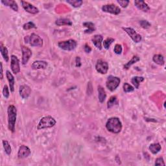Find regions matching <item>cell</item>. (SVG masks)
<instances>
[{
  "label": "cell",
  "mask_w": 166,
  "mask_h": 166,
  "mask_svg": "<svg viewBox=\"0 0 166 166\" xmlns=\"http://www.w3.org/2000/svg\"><path fill=\"white\" fill-rule=\"evenodd\" d=\"M102 11L105 12L112 14L114 15H118L121 12V9L114 4H107L102 7Z\"/></svg>",
  "instance_id": "obj_9"
},
{
  "label": "cell",
  "mask_w": 166,
  "mask_h": 166,
  "mask_svg": "<svg viewBox=\"0 0 166 166\" xmlns=\"http://www.w3.org/2000/svg\"><path fill=\"white\" fill-rule=\"evenodd\" d=\"M21 3L22 7L24 8V10L26 12L32 14V15H36V14L39 12V9L36 7L34 6L33 5L29 3V2L22 1Z\"/></svg>",
  "instance_id": "obj_12"
},
{
  "label": "cell",
  "mask_w": 166,
  "mask_h": 166,
  "mask_svg": "<svg viewBox=\"0 0 166 166\" xmlns=\"http://www.w3.org/2000/svg\"><path fill=\"white\" fill-rule=\"evenodd\" d=\"M55 24L58 26H63V25H68V26H71L73 23L70 20L68 19V18H59L55 21Z\"/></svg>",
  "instance_id": "obj_23"
},
{
  "label": "cell",
  "mask_w": 166,
  "mask_h": 166,
  "mask_svg": "<svg viewBox=\"0 0 166 166\" xmlns=\"http://www.w3.org/2000/svg\"><path fill=\"white\" fill-rule=\"evenodd\" d=\"M2 143H3V148H4L5 152V153L7 155H10L11 154V152H12V148H11V146L10 144H9V142L7 140H3Z\"/></svg>",
  "instance_id": "obj_28"
},
{
  "label": "cell",
  "mask_w": 166,
  "mask_h": 166,
  "mask_svg": "<svg viewBox=\"0 0 166 166\" xmlns=\"http://www.w3.org/2000/svg\"><path fill=\"white\" fill-rule=\"evenodd\" d=\"M3 64L1 62V79H3Z\"/></svg>",
  "instance_id": "obj_41"
},
{
  "label": "cell",
  "mask_w": 166,
  "mask_h": 166,
  "mask_svg": "<svg viewBox=\"0 0 166 166\" xmlns=\"http://www.w3.org/2000/svg\"><path fill=\"white\" fill-rule=\"evenodd\" d=\"M155 165H163L165 166V164L164 162V158L162 157H159L157 158L155 160V163H154Z\"/></svg>",
  "instance_id": "obj_37"
},
{
  "label": "cell",
  "mask_w": 166,
  "mask_h": 166,
  "mask_svg": "<svg viewBox=\"0 0 166 166\" xmlns=\"http://www.w3.org/2000/svg\"><path fill=\"white\" fill-rule=\"evenodd\" d=\"M145 78L144 77H140V76H134L132 78L131 82L133 85V86L135 87V88L139 89L140 83L143 81H144Z\"/></svg>",
  "instance_id": "obj_22"
},
{
  "label": "cell",
  "mask_w": 166,
  "mask_h": 166,
  "mask_svg": "<svg viewBox=\"0 0 166 166\" xmlns=\"http://www.w3.org/2000/svg\"><path fill=\"white\" fill-rule=\"evenodd\" d=\"M91 41L95 47L99 50L102 49V43L103 41V37L101 35H95L91 38Z\"/></svg>",
  "instance_id": "obj_15"
},
{
  "label": "cell",
  "mask_w": 166,
  "mask_h": 166,
  "mask_svg": "<svg viewBox=\"0 0 166 166\" xmlns=\"http://www.w3.org/2000/svg\"><path fill=\"white\" fill-rule=\"evenodd\" d=\"M31 153V151L29 147L26 145H22L20 147L19 150H18V157L20 159L26 158L30 156Z\"/></svg>",
  "instance_id": "obj_13"
},
{
  "label": "cell",
  "mask_w": 166,
  "mask_h": 166,
  "mask_svg": "<svg viewBox=\"0 0 166 166\" xmlns=\"http://www.w3.org/2000/svg\"><path fill=\"white\" fill-rule=\"evenodd\" d=\"M117 3L120 5L121 7H122L123 8H126V7H128L130 2L127 1V0H123V1H121V0H119H119H118Z\"/></svg>",
  "instance_id": "obj_38"
},
{
  "label": "cell",
  "mask_w": 166,
  "mask_h": 166,
  "mask_svg": "<svg viewBox=\"0 0 166 166\" xmlns=\"http://www.w3.org/2000/svg\"><path fill=\"white\" fill-rule=\"evenodd\" d=\"M149 149L152 153L153 154H156L161 151L162 147H161L159 143H154V144H152L150 145Z\"/></svg>",
  "instance_id": "obj_26"
},
{
  "label": "cell",
  "mask_w": 166,
  "mask_h": 166,
  "mask_svg": "<svg viewBox=\"0 0 166 166\" xmlns=\"http://www.w3.org/2000/svg\"><path fill=\"white\" fill-rule=\"evenodd\" d=\"M118 104V99L116 95H113L112 97H110V98L108 101L107 103V108L108 109L111 108L113 107L115 105Z\"/></svg>",
  "instance_id": "obj_29"
},
{
  "label": "cell",
  "mask_w": 166,
  "mask_h": 166,
  "mask_svg": "<svg viewBox=\"0 0 166 166\" xmlns=\"http://www.w3.org/2000/svg\"><path fill=\"white\" fill-rule=\"evenodd\" d=\"M153 61L154 63L158 64L160 66H163L165 64L164 58L162 55L161 54H156L153 57Z\"/></svg>",
  "instance_id": "obj_25"
},
{
  "label": "cell",
  "mask_w": 166,
  "mask_h": 166,
  "mask_svg": "<svg viewBox=\"0 0 166 166\" xmlns=\"http://www.w3.org/2000/svg\"><path fill=\"white\" fill-rule=\"evenodd\" d=\"M25 43H29L33 47H42L44 41L40 36L35 33H32L30 36H27L25 37Z\"/></svg>",
  "instance_id": "obj_4"
},
{
  "label": "cell",
  "mask_w": 166,
  "mask_h": 166,
  "mask_svg": "<svg viewBox=\"0 0 166 166\" xmlns=\"http://www.w3.org/2000/svg\"><path fill=\"white\" fill-rule=\"evenodd\" d=\"M134 5L139 10L142 11L143 12H148L150 10V7L148 4L142 0H136L134 2Z\"/></svg>",
  "instance_id": "obj_16"
},
{
  "label": "cell",
  "mask_w": 166,
  "mask_h": 166,
  "mask_svg": "<svg viewBox=\"0 0 166 166\" xmlns=\"http://www.w3.org/2000/svg\"><path fill=\"white\" fill-rule=\"evenodd\" d=\"M57 121L55 119L51 116H44L42 118L37 126L38 130H42V129L48 128L53 127L56 125Z\"/></svg>",
  "instance_id": "obj_3"
},
{
  "label": "cell",
  "mask_w": 166,
  "mask_h": 166,
  "mask_svg": "<svg viewBox=\"0 0 166 166\" xmlns=\"http://www.w3.org/2000/svg\"><path fill=\"white\" fill-rule=\"evenodd\" d=\"M77 45V41L73 39H70L65 41H61L58 43V47L65 51H73Z\"/></svg>",
  "instance_id": "obj_6"
},
{
  "label": "cell",
  "mask_w": 166,
  "mask_h": 166,
  "mask_svg": "<svg viewBox=\"0 0 166 166\" xmlns=\"http://www.w3.org/2000/svg\"><path fill=\"white\" fill-rule=\"evenodd\" d=\"M21 49L22 53V63L23 65H26L27 62H28L29 60L31 57L32 55H33V53H32V51L29 48L26 47L25 45H22Z\"/></svg>",
  "instance_id": "obj_10"
},
{
  "label": "cell",
  "mask_w": 166,
  "mask_h": 166,
  "mask_svg": "<svg viewBox=\"0 0 166 166\" xmlns=\"http://www.w3.org/2000/svg\"><path fill=\"white\" fill-rule=\"evenodd\" d=\"M121 80L118 77L110 75L106 81V86L110 91H114L120 85Z\"/></svg>",
  "instance_id": "obj_5"
},
{
  "label": "cell",
  "mask_w": 166,
  "mask_h": 166,
  "mask_svg": "<svg viewBox=\"0 0 166 166\" xmlns=\"http://www.w3.org/2000/svg\"><path fill=\"white\" fill-rule=\"evenodd\" d=\"M106 128L110 132L118 134L122 130V123L118 118H110L106 123Z\"/></svg>",
  "instance_id": "obj_1"
},
{
  "label": "cell",
  "mask_w": 166,
  "mask_h": 166,
  "mask_svg": "<svg viewBox=\"0 0 166 166\" xmlns=\"http://www.w3.org/2000/svg\"><path fill=\"white\" fill-rule=\"evenodd\" d=\"M98 91V98H99V102L101 103H104L106 98H107V94H106L105 90L104 89V88L103 86H99Z\"/></svg>",
  "instance_id": "obj_21"
},
{
  "label": "cell",
  "mask_w": 166,
  "mask_h": 166,
  "mask_svg": "<svg viewBox=\"0 0 166 166\" xmlns=\"http://www.w3.org/2000/svg\"><path fill=\"white\" fill-rule=\"evenodd\" d=\"M6 77L7 78V80L9 83V88L11 92H14L15 91V77L12 75V73L7 70L6 71Z\"/></svg>",
  "instance_id": "obj_19"
},
{
  "label": "cell",
  "mask_w": 166,
  "mask_h": 166,
  "mask_svg": "<svg viewBox=\"0 0 166 166\" xmlns=\"http://www.w3.org/2000/svg\"><path fill=\"white\" fill-rule=\"evenodd\" d=\"M48 65V62L44 61H36L31 64V68L33 70H38L41 69H45Z\"/></svg>",
  "instance_id": "obj_17"
},
{
  "label": "cell",
  "mask_w": 166,
  "mask_h": 166,
  "mask_svg": "<svg viewBox=\"0 0 166 166\" xmlns=\"http://www.w3.org/2000/svg\"><path fill=\"white\" fill-rule=\"evenodd\" d=\"M66 2L75 8L80 7L83 3L81 0H67Z\"/></svg>",
  "instance_id": "obj_30"
},
{
  "label": "cell",
  "mask_w": 166,
  "mask_h": 166,
  "mask_svg": "<svg viewBox=\"0 0 166 166\" xmlns=\"http://www.w3.org/2000/svg\"><path fill=\"white\" fill-rule=\"evenodd\" d=\"M82 25L86 27L87 29H86L84 32L86 34H91L92 33H94V32L95 31V24H93L92 22H84L82 24Z\"/></svg>",
  "instance_id": "obj_20"
},
{
  "label": "cell",
  "mask_w": 166,
  "mask_h": 166,
  "mask_svg": "<svg viewBox=\"0 0 166 166\" xmlns=\"http://www.w3.org/2000/svg\"><path fill=\"white\" fill-rule=\"evenodd\" d=\"M114 40H115L113 38H107V39L103 41L104 48L106 49H108L110 48V46L114 42Z\"/></svg>",
  "instance_id": "obj_31"
},
{
  "label": "cell",
  "mask_w": 166,
  "mask_h": 166,
  "mask_svg": "<svg viewBox=\"0 0 166 166\" xmlns=\"http://www.w3.org/2000/svg\"><path fill=\"white\" fill-rule=\"evenodd\" d=\"M11 68L14 74H18L20 71L19 59L15 55H11Z\"/></svg>",
  "instance_id": "obj_11"
},
{
  "label": "cell",
  "mask_w": 166,
  "mask_h": 166,
  "mask_svg": "<svg viewBox=\"0 0 166 166\" xmlns=\"http://www.w3.org/2000/svg\"><path fill=\"white\" fill-rule=\"evenodd\" d=\"M123 48L121 44H116V45L114 46V53L117 54V55H120L122 53Z\"/></svg>",
  "instance_id": "obj_35"
},
{
  "label": "cell",
  "mask_w": 166,
  "mask_h": 166,
  "mask_svg": "<svg viewBox=\"0 0 166 166\" xmlns=\"http://www.w3.org/2000/svg\"><path fill=\"white\" fill-rule=\"evenodd\" d=\"M123 91L125 92V93L132 92L134 90V88L132 86H131V85H129L127 82L124 83L123 86Z\"/></svg>",
  "instance_id": "obj_32"
},
{
  "label": "cell",
  "mask_w": 166,
  "mask_h": 166,
  "mask_svg": "<svg viewBox=\"0 0 166 166\" xmlns=\"http://www.w3.org/2000/svg\"><path fill=\"white\" fill-rule=\"evenodd\" d=\"M0 51H1V54L4 59V61L6 62H8L9 61L8 49L5 46L3 45V44H1V45H0Z\"/></svg>",
  "instance_id": "obj_27"
},
{
  "label": "cell",
  "mask_w": 166,
  "mask_h": 166,
  "mask_svg": "<svg viewBox=\"0 0 166 166\" xmlns=\"http://www.w3.org/2000/svg\"><path fill=\"white\" fill-rule=\"evenodd\" d=\"M8 114V127L12 132L15 131V125L17 118V109L15 106L9 105L7 109Z\"/></svg>",
  "instance_id": "obj_2"
},
{
  "label": "cell",
  "mask_w": 166,
  "mask_h": 166,
  "mask_svg": "<svg viewBox=\"0 0 166 166\" xmlns=\"http://www.w3.org/2000/svg\"><path fill=\"white\" fill-rule=\"evenodd\" d=\"M140 61V57L137 56V55H134V56L132 57V58L130 60V61L125 64V65L123 66V69L124 70H128V69L131 68V66L133 65V64H136V62H139Z\"/></svg>",
  "instance_id": "obj_24"
},
{
  "label": "cell",
  "mask_w": 166,
  "mask_h": 166,
  "mask_svg": "<svg viewBox=\"0 0 166 166\" xmlns=\"http://www.w3.org/2000/svg\"><path fill=\"white\" fill-rule=\"evenodd\" d=\"M84 50L86 53H90L91 51V48H90V46L88 44H86L84 46Z\"/></svg>",
  "instance_id": "obj_39"
},
{
  "label": "cell",
  "mask_w": 166,
  "mask_h": 166,
  "mask_svg": "<svg viewBox=\"0 0 166 166\" xmlns=\"http://www.w3.org/2000/svg\"><path fill=\"white\" fill-rule=\"evenodd\" d=\"M36 26L35 25L34 23L32 22H27L23 25V29H24V30H29L31 29H36Z\"/></svg>",
  "instance_id": "obj_33"
},
{
  "label": "cell",
  "mask_w": 166,
  "mask_h": 166,
  "mask_svg": "<svg viewBox=\"0 0 166 166\" xmlns=\"http://www.w3.org/2000/svg\"><path fill=\"white\" fill-rule=\"evenodd\" d=\"M75 66H76V67H78V68L81 66V58L79 57H77L75 58Z\"/></svg>",
  "instance_id": "obj_40"
},
{
  "label": "cell",
  "mask_w": 166,
  "mask_h": 166,
  "mask_svg": "<svg viewBox=\"0 0 166 166\" xmlns=\"http://www.w3.org/2000/svg\"><path fill=\"white\" fill-rule=\"evenodd\" d=\"M139 23H140V24L142 28L145 29H149L151 26V24L148 21H147V20H140Z\"/></svg>",
  "instance_id": "obj_34"
},
{
  "label": "cell",
  "mask_w": 166,
  "mask_h": 166,
  "mask_svg": "<svg viewBox=\"0 0 166 166\" xmlns=\"http://www.w3.org/2000/svg\"><path fill=\"white\" fill-rule=\"evenodd\" d=\"M31 93V89L29 86L25 85L20 86V89H19V94L22 98L27 99L29 97Z\"/></svg>",
  "instance_id": "obj_14"
},
{
  "label": "cell",
  "mask_w": 166,
  "mask_h": 166,
  "mask_svg": "<svg viewBox=\"0 0 166 166\" xmlns=\"http://www.w3.org/2000/svg\"><path fill=\"white\" fill-rule=\"evenodd\" d=\"M4 5L10 7L14 11L17 12L18 11V6L17 3L14 0H2L1 2Z\"/></svg>",
  "instance_id": "obj_18"
},
{
  "label": "cell",
  "mask_w": 166,
  "mask_h": 166,
  "mask_svg": "<svg viewBox=\"0 0 166 166\" xmlns=\"http://www.w3.org/2000/svg\"><path fill=\"white\" fill-rule=\"evenodd\" d=\"M3 95L4 98L5 99H8L9 95H10V93H9V90L7 85H5L3 89Z\"/></svg>",
  "instance_id": "obj_36"
},
{
  "label": "cell",
  "mask_w": 166,
  "mask_h": 166,
  "mask_svg": "<svg viewBox=\"0 0 166 166\" xmlns=\"http://www.w3.org/2000/svg\"><path fill=\"white\" fill-rule=\"evenodd\" d=\"M122 29L126 32L127 34L130 36L131 39L136 43H139L141 41V36L131 27H122Z\"/></svg>",
  "instance_id": "obj_7"
},
{
  "label": "cell",
  "mask_w": 166,
  "mask_h": 166,
  "mask_svg": "<svg viewBox=\"0 0 166 166\" xmlns=\"http://www.w3.org/2000/svg\"><path fill=\"white\" fill-rule=\"evenodd\" d=\"M95 70L101 74H107L108 70V64L103 60L99 59L96 62Z\"/></svg>",
  "instance_id": "obj_8"
}]
</instances>
